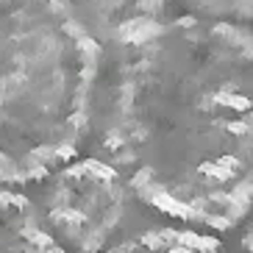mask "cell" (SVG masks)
Wrapping results in <instances>:
<instances>
[{
	"label": "cell",
	"mask_w": 253,
	"mask_h": 253,
	"mask_svg": "<svg viewBox=\"0 0 253 253\" xmlns=\"http://www.w3.org/2000/svg\"><path fill=\"white\" fill-rule=\"evenodd\" d=\"M103 145L139 201L189 228L253 211V37L181 20L128 53Z\"/></svg>",
	"instance_id": "6da1fadb"
},
{
	"label": "cell",
	"mask_w": 253,
	"mask_h": 253,
	"mask_svg": "<svg viewBox=\"0 0 253 253\" xmlns=\"http://www.w3.org/2000/svg\"><path fill=\"white\" fill-rule=\"evenodd\" d=\"M100 45L70 0H0V184L78 153L92 126Z\"/></svg>",
	"instance_id": "7a4b0ae2"
},
{
	"label": "cell",
	"mask_w": 253,
	"mask_h": 253,
	"mask_svg": "<svg viewBox=\"0 0 253 253\" xmlns=\"http://www.w3.org/2000/svg\"><path fill=\"white\" fill-rule=\"evenodd\" d=\"M0 253H64L34 203L0 186Z\"/></svg>",
	"instance_id": "3957f363"
},
{
	"label": "cell",
	"mask_w": 253,
	"mask_h": 253,
	"mask_svg": "<svg viewBox=\"0 0 253 253\" xmlns=\"http://www.w3.org/2000/svg\"><path fill=\"white\" fill-rule=\"evenodd\" d=\"M109 253H223L198 228H153L126 239Z\"/></svg>",
	"instance_id": "277c9868"
},
{
	"label": "cell",
	"mask_w": 253,
	"mask_h": 253,
	"mask_svg": "<svg viewBox=\"0 0 253 253\" xmlns=\"http://www.w3.org/2000/svg\"><path fill=\"white\" fill-rule=\"evenodd\" d=\"M195 11L206 14L209 20L223 23H251L253 20V0H186Z\"/></svg>",
	"instance_id": "5b68a950"
}]
</instances>
